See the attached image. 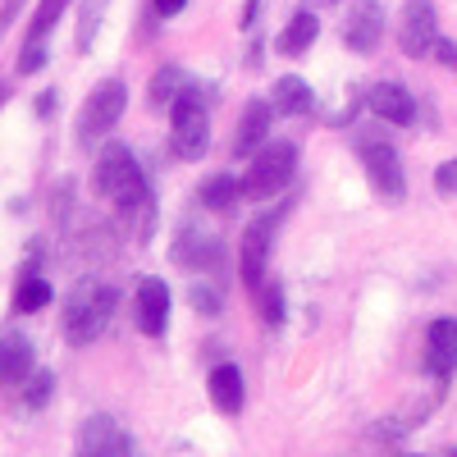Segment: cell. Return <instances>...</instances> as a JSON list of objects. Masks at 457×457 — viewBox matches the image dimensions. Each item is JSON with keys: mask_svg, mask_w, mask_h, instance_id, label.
<instances>
[{"mask_svg": "<svg viewBox=\"0 0 457 457\" xmlns=\"http://www.w3.org/2000/svg\"><path fill=\"white\" fill-rule=\"evenodd\" d=\"M297 170V146L293 142H265L256 151V161L243 179V197H256V202H270L275 193H284L288 179Z\"/></svg>", "mask_w": 457, "mask_h": 457, "instance_id": "277c9868", "label": "cell"}, {"mask_svg": "<svg viewBox=\"0 0 457 457\" xmlns=\"http://www.w3.org/2000/svg\"><path fill=\"white\" fill-rule=\"evenodd\" d=\"M79 453L87 457H124L133 453V435L114 421V416H87L79 430Z\"/></svg>", "mask_w": 457, "mask_h": 457, "instance_id": "9c48e42d", "label": "cell"}, {"mask_svg": "<svg viewBox=\"0 0 457 457\" xmlns=\"http://www.w3.org/2000/svg\"><path fill=\"white\" fill-rule=\"evenodd\" d=\"M275 110L279 114H307L312 110V87L302 79H293V73L275 79Z\"/></svg>", "mask_w": 457, "mask_h": 457, "instance_id": "ffe728a7", "label": "cell"}, {"mask_svg": "<svg viewBox=\"0 0 457 457\" xmlns=\"http://www.w3.org/2000/svg\"><path fill=\"white\" fill-rule=\"evenodd\" d=\"M170 146L179 161H202L206 146H211V120L202 110V96L197 87L179 92V101L170 105Z\"/></svg>", "mask_w": 457, "mask_h": 457, "instance_id": "3957f363", "label": "cell"}, {"mask_svg": "<svg viewBox=\"0 0 457 457\" xmlns=\"http://www.w3.org/2000/svg\"><path fill=\"white\" fill-rule=\"evenodd\" d=\"M316 37H320V19H316L312 10H302V14L288 19V28L279 32V42H275V46H279L284 55H302V51H312Z\"/></svg>", "mask_w": 457, "mask_h": 457, "instance_id": "d6986e66", "label": "cell"}, {"mask_svg": "<svg viewBox=\"0 0 457 457\" xmlns=\"http://www.w3.org/2000/svg\"><path fill=\"white\" fill-rule=\"evenodd\" d=\"M361 161H366V179H370L375 193L385 202H403L407 179H403V165H398V151L385 137H361Z\"/></svg>", "mask_w": 457, "mask_h": 457, "instance_id": "8992f818", "label": "cell"}, {"mask_svg": "<svg viewBox=\"0 0 457 457\" xmlns=\"http://www.w3.org/2000/svg\"><path fill=\"white\" fill-rule=\"evenodd\" d=\"M64 5H69V0H42V5H37V14H32V23H28V37H32V42L51 37V28H55V19L64 14Z\"/></svg>", "mask_w": 457, "mask_h": 457, "instance_id": "d4e9b609", "label": "cell"}, {"mask_svg": "<svg viewBox=\"0 0 457 457\" xmlns=\"http://www.w3.org/2000/svg\"><path fill=\"white\" fill-rule=\"evenodd\" d=\"M435 183H439V193H457V161H448V165H439V174H435Z\"/></svg>", "mask_w": 457, "mask_h": 457, "instance_id": "f546056e", "label": "cell"}, {"mask_svg": "<svg viewBox=\"0 0 457 457\" xmlns=\"http://www.w3.org/2000/svg\"><path fill=\"white\" fill-rule=\"evenodd\" d=\"M183 5H187V0H151V10H156L161 19H174Z\"/></svg>", "mask_w": 457, "mask_h": 457, "instance_id": "4dcf8cb0", "label": "cell"}, {"mask_svg": "<svg viewBox=\"0 0 457 457\" xmlns=\"http://www.w3.org/2000/svg\"><path fill=\"white\" fill-rule=\"evenodd\" d=\"M10 101V83H0V105H5Z\"/></svg>", "mask_w": 457, "mask_h": 457, "instance_id": "836d02e7", "label": "cell"}, {"mask_svg": "<svg viewBox=\"0 0 457 457\" xmlns=\"http://www.w3.org/2000/svg\"><path fill=\"white\" fill-rule=\"evenodd\" d=\"M426 370L435 379H448L457 370V320H435L426 329Z\"/></svg>", "mask_w": 457, "mask_h": 457, "instance_id": "8fae6325", "label": "cell"}, {"mask_svg": "<svg viewBox=\"0 0 457 457\" xmlns=\"http://www.w3.org/2000/svg\"><path fill=\"white\" fill-rule=\"evenodd\" d=\"M270 234H275V215H261L247 224L243 234V252H238V275L247 288H261L265 279V256H270Z\"/></svg>", "mask_w": 457, "mask_h": 457, "instance_id": "30bf717a", "label": "cell"}, {"mask_svg": "<svg viewBox=\"0 0 457 457\" xmlns=\"http://www.w3.org/2000/svg\"><path fill=\"white\" fill-rule=\"evenodd\" d=\"M243 197V183L234 179V174H215V179H206V187H202V202L211 206V211H228Z\"/></svg>", "mask_w": 457, "mask_h": 457, "instance_id": "44dd1931", "label": "cell"}, {"mask_svg": "<svg viewBox=\"0 0 457 457\" xmlns=\"http://www.w3.org/2000/svg\"><path fill=\"white\" fill-rule=\"evenodd\" d=\"M275 124V105L270 101H252L243 124H238V137H234V156H252V151L265 142V133H270Z\"/></svg>", "mask_w": 457, "mask_h": 457, "instance_id": "e0dca14e", "label": "cell"}, {"mask_svg": "<svg viewBox=\"0 0 457 457\" xmlns=\"http://www.w3.org/2000/svg\"><path fill=\"white\" fill-rule=\"evenodd\" d=\"M343 42L357 55H370L379 42H385V10L375 0H357L348 5V19H343Z\"/></svg>", "mask_w": 457, "mask_h": 457, "instance_id": "ba28073f", "label": "cell"}, {"mask_svg": "<svg viewBox=\"0 0 457 457\" xmlns=\"http://www.w3.org/2000/svg\"><path fill=\"white\" fill-rule=\"evenodd\" d=\"M179 92H187V79H183V69L165 64L156 69V79H151V105H174Z\"/></svg>", "mask_w": 457, "mask_h": 457, "instance_id": "7402d4cb", "label": "cell"}, {"mask_svg": "<svg viewBox=\"0 0 457 457\" xmlns=\"http://www.w3.org/2000/svg\"><path fill=\"white\" fill-rule=\"evenodd\" d=\"M32 343L23 334H5L0 338V385H19L23 389V379L32 375Z\"/></svg>", "mask_w": 457, "mask_h": 457, "instance_id": "2e32d148", "label": "cell"}, {"mask_svg": "<svg viewBox=\"0 0 457 457\" xmlns=\"http://www.w3.org/2000/svg\"><path fill=\"white\" fill-rule=\"evenodd\" d=\"M174 261L179 265H187V270H220L224 265V243L220 238H211V234H183L179 243H174Z\"/></svg>", "mask_w": 457, "mask_h": 457, "instance_id": "9a60e30c", "label": "cell"}, {"mask_svg": "<svg viewBox=\"0 0 457 457\" xmlns=\"http://www.w3.org/2000/svg\"><path fill=\"white\" fill-rule=\"evenodd\" d=\"M51 398H55V370H32V375L23 379V403H28L32 411H42Z\"/></svg>", "mask_w": 457, "mask_h": 457, "instance_id": "cb8c5ba5", "label": "cell"}, {"mask_svg": "<svg viewBox=\"0 0 457 457\" xmlns=\"http://www.w3.org/2000/svg\"><path fill=\"white\" fill-rule=\"evenodd\" d=\"M435 51H439V60H444L448 69H457V46H453V42H439Z\"/></svg>", "mask_w": 457, "mask_h": 457, "instance_id": "1f68e13d", "label": "cell"}, {"mask_svg": "<svg viewBox=\"0 0 457 457\" xmlns=\"http://www.w3.org/2000/svg\"><path fill=\"white\" fill-rule=\"evenodd\" d=\"M114 307H120V293H114V284H83L79 293L69 297L64 338L73 343V348H87V343H96V338L105 334Z\"/></svg>", "mask_w": 457, "mask_h": 457, "instance_id": "7a4b0ae2", "label": "cell"}, {"mask_svg": "<svg viewBox=\"0 0 457 457\" xmlns=\"http://www.w3.org/2000/svg\"><path fill=\"white\" fill-rule=\"evenodd\" d=\"M19 5H23V0H5V14H0V32H5V28L14 23V14H19Z\"/></svg>", "mask_w": 457, "mask_h": 457, "instance_id": "d6a6232c", "label": "cell"}, {"mask_svg": "<svg viewBox=\"0 0 457 457\" xmlns=\"http://www.w3.org/2000/svg\"><path fill=\"white\" fill-rule=\"evenodd\" d=\"M398 46H403V55H416V60L439 46V19H435L430 0H407L403 28H398Z\"/></svg>", "mask_w": 457, "mask_h": 457, "instance_id": "52a82bcc", "label": "cell"}, {"mask_svg": "<svg viewBox=\"0 0 457 457\" xmlns=\"http://www.w3.org/2000/svg\"><path fill=\"white\" fill-rule=\"evenodd\" d=\"M316 5H338V0H316Z\"/></svg>", "mask_w": 457, "mask_h": 457, "instance_id": "e575fe53", "label": "cell"}, {"mask_svg": "<svg viewBox=\"0 0 457 457\" xmlns=\"http://www.w3.org/2000/svg\"><path fill=\"white\" fill-rule=\"evenodd\" d=\"M211 403H215V411H224V416H238L243 411V403H247V389H243V370L234 366V361H220L215 370H211Z\"/></svg>", "mask_w": 457, "mask_h": 457, "instance_id": "5bb4252c", "label": "cell"}, {"mask_svg": "<svg viewBox=\"0 0 457 457\" xmlns=\"http://www.w3.org/2000/svg\"><path fill=\"white\" fill-rule=\"evenodd\" d=\"M170 320V288L161 279H142L137 284V329L146 338H161Z\"/></svg>", "mask_w": 457, "mask_h": 457, "instance_id": "4fadbf2b", "label": "cell"}, {"mask_svg": "<svg viewBox=\"0 0 457 457\" xmlns=\"http://www.w3.org/2000/svg\"><path fill=\"white\" fill-rule=\"evenodd\" d=\"M105 5H110V0H87V5H83V19H79V37H73V46H79L83 55L92 51V42H96V32H101Z\"/></svg>", "mask_w": 457, "mask_h": 457, "instance_id": "603a6c76", "label": "cell"}, {"mask_svg": "<svg viewBox=\"0 0 457 457\" xmlns=\"http://www.w3.org/2000/svg\"><path fill=\"white\" fill-rule=\"evenodd\" d=\"M37 69H46V37H42V42H32V37H28V46L19 51V73H37Z\"/></svg>", "mask_w": 457, "mask_h": 457, "instance_id": "4316f807", "label": "cell"}, {"mask_svg": "<svg viewBox=\"0 0 457 457\" xmlns=\"http://www.w3.org/2000/svg\"><path fill=\"white\" fill-rule=\"evenodd\" d=\"M96 193L105 202H114L124 215L133 211H151V187H146V174L137 165V156L124 146V142H110L96 161Z\"/></svg>", "mask_w": 457, "mask_h": 457, "instance_id": "6da1fadb", "label": "cell"}, {"mask_svg": "<svg viewBox=\"0 0 457 457\" xmlns=\"http://www.w3.org/2000/svg\"><path fill=\"white\" fill-rule=\"evenodd\" d=\"M366 105H370L385 124H398V129H407V124L416 120V101H411V92H407L403 83H375V87L366 92Z\"/></svg>", "mask_w": 457, "mask_h": 457, "instance_id": "7c38bea8", "label": "cell"}, {"mask_svg": "<svg viewBox=\"0 0 457 457\" xmlns=\"http://www.w3.org/2000/svg\"><path fill=\"white\" fill-rule=\"evenodd\" d=\"M32 110H37V120H51V114L60 110V92H55V87H46L42 96H37V105H32Z\"/></svg>", "mask_w": 457, "mask_h": 457, "instance_id": "f1b7e54d", "label": "cell"}, {"mask_svg": "<svg viewBox=\"0 0 457 457\" xmlns=\"http://www.w3.org/2000/svg\"><path fill=\"white\" fill-rule=\"evenodd\" d=\"M187 297H193V307L202 316H220V293L211 284H193V288H187Z\"/></svg>", "mask_w": 457, "mask_h": 457, "instance_id": "83f0119b", "label": "cell"}, {"mask_svg": "<svg viewBox=\"0 0 457 457\" xmlns=\"http://www.w3.org/2000/svg\"><path fill=\"white\" fill-rule=\"evenodd\" d=\"M261 316H265V325H279L284 320V288L279 284L261 288Z\"/></svg>", "mask_w": 457, "mask_h": 457, "instance_id": "484cf974", "label": "cell"}, {"mask_svg": "<svg viewBox=\"0 0 457 457\" xmlns=\"http://www.w3.org/2000/svg\"><path fill=\"white\" fill-rule=\"evenodd\" d=\"M124 105H129V87H124L120 79H105V83L83 101V110H79V142L92 146L96 137H105L114 124H120Z\"/></svg>", "mask_w": 457, "mask_h": 457, "instance_id": "5b68a950", "label": "cell"}, {"mask_svg": "<svg viewBox=\"0 0 457 457\" xmlns=\"http://www.w3.org/2000/svg\"><path fill=\"white\" fill-rule=\"evenodd\" d=\"M51 297H55V288L37 275V270H23L19 275V284H14V297H10V307L19 312V316H32V312H42V307H51Z\"/></svg>", "mask_w": 457, "mask_h": 457, "instance_id": "ac0fdd59", "label": "cell"}]
</instances>
